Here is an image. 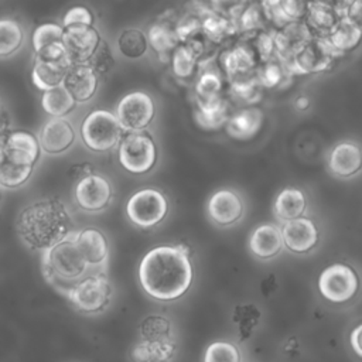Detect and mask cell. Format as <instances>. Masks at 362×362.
Segmentation results:
<instances>
[{"label":"cell","instance_id":"5bb4252c","mask_svg":"<svg viewBox=\"0 0 362 362\" xmlns=\"http://www.w3.org/2000/svg\"><path fill=\"white\" fill-rule=\"evenodd\" d=\"M313 33L304 21H291L274 30V57L280 62H288L311 38Z\"/></svg>","mask_w":362,"mask_h":362},{"label":"cell","instance_id":"277c9868","mask_svg":"<svg viewBox=\"0 0 362 362\" xmlns=\"http://www.w3.org/2000/svg\"><path fill=\"white\" fill-rule=\"evenodd\" d=\"M123 136L124 130L117 117L113 112L106 109L89 112L81 124L82 141L92 151H107L116 147Z\"/></svg>","mask_w":362,"mask_h":362},{"label":"cell","instance_id":"9a60e30c","mask_svg":"<svg viewBox=\"0 0 362 362\" xmlns=\"http://www.w3.org/2000/svg\"><path fill=\"white\" fill-rule=\"evenodd\" d=\"M280 232L283 245L293 253H307L318 243V228L307 216L284 222Z\"/></svg>","mask_w":362,"mask_h":362},{"label":"cell","instance_id":"484cf974","mask_svg":"<svg viewBox=\"0 0 362 362\" xmlns=\"http://www.w3.org/2000/svg\"><path fill=\"white\" fill-rule=\"evenodd\" d=\"M361 34H362L361 24L346 17H341L325 38L328 44L332 47V49L337 51L339 55H342L356 48L361 40Z\"/></svg>","mask_w":362,"mask_h":362},{"label":"cell","instance_id":"c3c4849f","mask_svg":"<svg viewBox=\"0 0 362 362\" xmlns=\"http://www.w3.org/2000/svg\"><path fill=\"white\" fill-rule=\"evenodd\" d=\"M346 18L358 23V24H362V3L359 0H355V1H349L346 10H345V16Z\"/></svg>","mask_w":362,"mask_h":362},{"label":"cell","instance_id":"60d3db41","mask_svg":"<svg viewBox=\"0 0 362 362\" xmlns=\"http://www.w3.org/2000/svg\"><path fill=\"white\" fill-rule=\"evenodd\" d=\"M62 34H64V28L61 24L57 23H42L38 27H35V30L33 31V48L34 52L57 44V42H62Z\"/></svg>","mask_w":362,"mask_h":362},{"label":"cell","instance_id":"83f0119b","mask_svg":"<svg viewBox=\"0 0 362 362\" xmlns=\"http://www.w3.org/2000/svg\"><path fill=\"white\" fill-rule=\"evenodd\" d=\"M339 17L337 16L332 3H307V16L304 23L315 37H327Z\"/></svg>","mask_w":362,"mask_h":362},{"label":"cell","instance_id":"7c38bea8","mask_svg":"<svg viewBox=\"0 0 362 362\" xmlns=\"http://www.w3.org/2000/svg\"><path fill=\"white\" fill-rule=\"evenodd\" d=\"M74 195L79 208L88 212H95L110 204L113 189L106 177L93 173L75 184Z\"/></svg>","mask_w":362,"mask_h":362},{"label":"cell","instance_id":"30bf717a","mask_svg":"<svg viewBox=\"0 0 362 362\" xmlns=\"http://www.w3.org/2000/svg\"><path fill=\"white\" fill-rule=\"evenodd\" d=\"M115 116L127 133L144 130L156 116L154 99L144 90H132L119 100Z\"/></svg>","mask_w":362,"mask_h":362},{"label":"cell","instance_id":"ab89813d","mask_svg":"<svg viewBox=\"0 0 362 362\" xmlns=\"http://www.w3.org/2000/svg\"><path fill=\"white\" fill-rule=\"evenodd\" d=\"M90 69L96 74L98 78L106 76L115 66V57L112 52V48L106 40H100L96 49L93 51L92 57L86 62Z\"/></svg>","mask_w":362,"mask_h":362},{"label":"cell","instance_id":"816d5d0a","mask_svg":"<svg viewBox=\"0 0 362 362\" xmlns=\"http://www.w3.org/2000/svg\"><path fill=\"white\" fill-rule=\"evenodd\" d=\"M0 198H1V187H0Z\"/></svg>","mask_w":362,"mask_h":362},{"label":"cell","instance_id":"9c48e42d","mask_svg":"<svg viewBox=\"0 0 362 362\" xmlns=\"http://www.w3.org/2000/svg\"><path fill=\"white\" fill-rule=\"evenodd\" d=\"M359 288V277L354 267L345 263H332L318 276L321 296L335 304H342L355 297Z\"/></svg>","mask_w":362,"mask_h":362},{"label":"cell","instance_id":"f6af8a7d","mask_svg":"<svg viewBox=\"0 0 362 362\" xmlns=\"http://www.w3.org/2000/svg\"><path fill=\"white\" fill-rule=\"evenodd\" d=\"M61 25H62V28L92 27L93 25V14L85 6H74L65 11Z\"/></svg>","mask_w":362,"mask_h":362},{"label":"cell","instance_id":"e575fe53","mask_svg":"<svg viewBox=\"0 0 362 362\" xmlns=\"http://www.w3.org/2000/svg\"><path fill=\"white\" fill-rule=\"evenodd\" d=\"M238 33L242 35L253 34L269 27L260 3H246L235 20Z\"/></svg>","mask_w":362,"mask_h":362},{"label":"cell","instance_id":"e0dca14e","mask_svg":"<svg viewBox=\"0 0 362 362\" xmlns=\"http://www.w3.org/2000/svg\"><path fill=\"white\" fill-rule=\"evenodd\" d=\"M76 133L69 120L65 117H51L41 127L38 143L48 154H59L68 150L75 141Z\"/></svg>","mask_w":362,"mask_h":362},{"label":"cell","instance_id":"f35d334b","mask_svg":"<svg viewBox=\"0 0 362 362\" xmlns=\"http://www.w3.org/2000/svg\"><path fill=\"white\" fill-rule=\"evenodd\" d=\"M24 40L21 25L13 18H0V57L16 52Z\"/></svg>","mask_w":362,"mask_h":362},{"label":"cell","instance_id":"52a82bcc","mask_svg":"<svg viewBox=\"0 0 362 362\" xmlns=\"http://www.w3.org/2000/svg\"><path fill=\"white\" fill-rule=\"evenodd\" d=\"M126 214L134 225L153 228L167 216L168 199L157 188H141L127 199Z\"/></svg>","mask_w":362,"mask_h":362},{"label":"cell","instance_id":"2e32d148","mask_svg":"<svg viewBox=\"0 0 362 362\" xmlns=\"http://www.w3.org/2000/svg\"><path fill=\"white\" fill-rule=\"evenodd\" d=\"M206 212L212 222L219 226H229L238 222L243 214V202L238 192L222 188L215 191L206 204Z\"/></svg>","mask_w":362,"mask_h":362},{"label":"cell","instance_id":"ffe728a7","mask_svg":"<svg viewBox=\"0 0 362 362\" xmlns=\"http://www.w3.org/2000/svg\"><path fill=\"white\" fill-rule=\"evenodd\" d=\"M263 120L264 115L262 109L246 106L232 112L223 127L229 137L235 140H249L260 132Z\"/></svg>","mask_w":362,"mask_h":362},{"label":"cell","instance_id":"1f68e13d","mask_svg":"<svg viewBox=\"0 0 362 362\" xmlns=\"http://www.w3.org/2000/svg\"><path fill=\"white\" fill-rule=\"evenodd\" d=\"M41 106L52 117H64L69 112H72L76 106L75 99L69 95V92L62 86H55L52 89L44 90L41 95Z\"/></svg>","mask_w":362,"mask_h":362},{"label":"cell","instance_id":"8d00e7d4","mask_svg":"<svg viewBox=\"0 0 362 362\" xmlns=\"http://www.w3.org/2000/svg\"><path fill=\"white\" fill-rule=\"evenodd\" d=\"M230 106L228 99L221 102L219 105L209 107V109H197L194 113L195 122L204 129V130H218L225 126L230 116Z\"/></svg>","mask_w":362,"mask_h":362},{"label":"cell","instance_id":"cb8c5ba5","mask_svg":"<svg viewBox=\"0 0 362 362\" xmlns=\"http://www.w3.org/2000/svg\"><path fill=\"white\" fill-rule=\"evenodd\" d=\"M283 247L280 228L274 223H262L249 238V249L259 259H272Z\"/></svg>","mask_w":362,"mask_h":362},{"label":"cell","instance_id":"4316f807","mask_svg":"<svg viewBox=\"0 0 362 362\" xmlns=\"http://www.w3.org/2000/svg\"><path fill=\"white\" fill-rule=\"evenodd\" d=\"M273 209L277 218L284 222L297 219L303 216L307 209L305 194L296 187L283 188L274 199Z\"/></svg>","mask_w":362,"mask_h":362},{"label":"cell","instance_id":"ac0fdd59","mask_svg":"<svg viewBox=\"0 0 362 362\" xmlns=\"http://www.w3.org/2000/svg\"><path fill=\"white\" fill-rule=\"evenodd\" d=\"M40 143L37 136L27 130H10L4 140V150L3 157L25 164L33 165L37 163L40 157Z\"/></svg>","mask_w":362,"mask_h":362},{"label":"cell","instance_id":"4fadbf2b","mask_svg":"<svg viewBox=\"0 0 362 362\" xmlns=\"http://www.w3.org/2000/svg\"><path fill=\"white\" fill-rule=\"evenodd\" d=\"M99 31L92 27L64 28L62 45L71 64H86L100 42Z\"/></svg>","mask_w":362,"mask_h":362},{"label":"cell","instance_id":"d4e9b609","mask_svg":"<svg viewBox=\"0 0 362 362\" xmlns=\"http://www.w3.org/2000/svg\"><path fill=\"white\" fill-rule=\"evenodd\" d=\"M201 33L214 44L239 34L236 23L215 8H204L201 11Z\"/></svg>","mask_w":362,"mask_h":362},{"label":"cell","instance_id":"44dd1931","mask_svg":"<svg viewBox=\"0 0 362 362\" xmlns=\"http://www.w3.org/2000/svg\"><path fill=\"white\" fill-rule=\"evenodd\" d=\"M74 240L89 267H98L107 259L109 243L105 233L96 228H83L74 235Z\"/></svg>","mask_w":362,"mask_h":362},{"label":"cell","instance_id":"7dc6e473","mask_svg":"<svg viewBox=\"0 0 362 362\" xmlns=\"http://www.w3.org/2000/svg\"><path fill=\"white\" fill-rule=\"evenodd\" d=\"M95 173V165L92 163H88V161H83V163H78V164H74L71 165V168L68 170V175L71 180L74 181H81L83 180L85 177Z\"/></svg>","mask_w":362,"mask_h":362},{"label":"cell","instance_id":"6da1fadb","mask_svg":"<svg viewBox=\"0 0 362 362\" xmlns=\"http://www.w3.org/2000/svg\"><path fill=\"white\" fill-rule=\"evenodd\" d=\"M194 280L191 250L184 245H160L140 260L139 281L143 290L160 301H173L184 296Z\"/></svg>","mask_w":362,"mask_h":362},{"label":"cell","instance_id":"5b68a950","mask_svg":"<svg viewBox=\"0 0 362 362\" xmlns=\"http://www.w3.org/2000/svg\"><path fill=\"white\" fill-rule=\"evenodd\" d=\"M157 144L146 130L126 133L117 144L120 165L132 174H146L157 163Z\"/></svg>","mask_w":362,"mask_h":362},{"label":"cell","instance_id":"f1b7e54d","mask_svg":"<svg viewBox=\"0 0 362 362\" xmlns=\"http://www.w3.org/2000/svg\"><path fill=\"white\" fill-rule=\"evenodd\" d=\"M174 23L161 18L151 23L146 33L148 47H151L160 57H168V59L170 54L180 44L174 33Z\"/></svg>","mask_w":362,"mask_h":362},{"label":"cell","instance_id":"3957f363","mask_svg":"<svg viewBox=\"0 0 362 362\" xmlns=\"http://www.w3.org/2000/svg\"><path fill=\"white\" fill-rule=\"evenodd\" d=\"M71 232L64 240L54 245L42 255V272L45 279L59 291H66L86 276L89 266L82 257Z\"/></svg>","mask_w":362,"mask_h":362},{"label":"cell","instance_id":"bcb514c9","mask_svg":"<svg viewBox=\"0 0 362 362\" xmlns=\"http://www.w3.org/2000/svg\"><path fill=\"white\" fill-rule=\"evenodd\" d=\"M281 11L288 23L291 21H304L307 16V3L304 1H293V0H283L279 1Z\"/></svg>","mask_w":362,"mask_h":362},{"label":"cell","instance_id":"7a4b0ae2","mask_svg":"<svg viewBox=\"0 0 362 362\" xmlns=\"http://www.w3.org/2000/svg\"><path fill=\"white\" fill-rule=\"evenodd\" d=\"M16 228L28 247L45 252L72 232V219L61 199L42 198L20 211Z\"/></svg>","mask_w":362,"mask_h":362},{"label":"cell","instance_id":"f907efd6","mask_svg":"<svg viewBox=\"0 0 362 362\" xmlns=\"http://www.w3.org/2000/svg\"><path fill=\"white\" fill-rule=\"evenodd\" d=\"M308 105H310V100L307 96H298L294 102V106L297 110H305L308 107Z\"/></svg>","mask_w":362,"mask_h":362},{"label":"cell","instance_id":"ee69618b","mask_svg":"<svg viewBox=\"0 0 362 362\" xmlns=\"http://www.w3.org/2000/svg\"><path fill=\"white\" fill-rule=\"evenodd\" d=\"M204 362H240V352L230 342L216 341L206 348Z\"/></svg>","mask_w":362,"mask_h":362},{"label":"cell","instance_id":"d6986e66","mask_svg":"<svg viewBox=\"0 0 362 362\" xmlns=\"http://www.w3.org/2000/svg\"><path fill=\"white\" fill-rule=\"evenodd\" d=\"M62 86L75 102H86L93 98L99 86V78L88 64H74L65 74Z\"/></svg>","mask_w":362,"mask_h":362},{"label":"cell","instance_id":"836d02e7","mask_svg":"<svg viewBox=\"0 0 362 362\" xmlns=\"http://www.w3.org/2000/svg\"><path fill=\"white\" fill-rule=\"evenodd\" d=\"M116 44H117L120 54L129 59H139L148 49L146 33L140 28L123 30L119 34Z\"/></svg>","mask_w":362,"mask_h":362},{"label":"cell","instance_id":"74e56055","mask_svg":"<svg viewBox=\"0 0 362 362\" xmlns=\"http://www.w3.org/2000/svg\"><path fill=\"white\" fill-rule=\"evenodd\" d=\"M256 76L263 89H273L281 86L286 79H291L284 65L274 57L266 62H262L256 69Z\"/></svg>","mask_w":362,"mask_h":362},{"label":"cell","instance_id":"d590c367","mask_svg":"<svg viewBox=\"0 0 362 362\" xmlns=\"http://www.w3.org/2000/svg\"><path fill=\"white\" fill-rule=\"evenodd\" d=\"M34 167L11 161L6 157L0 158V187L17 188L23 185L33 174Z\"/></svg>","mask_w":362,"mask_h":362},{"label":"cell","instance_id":"8992f818","mask_svg":"<svg viewBox=\"0 0 362 362\" xmlns=\"http://www.w3.org/2000/svg\"><path fill=\"white\" fill-rule=\"evenodd\" d=\"M341 57L324 37H313L288 62H281L290 76L318 74L329 69Z\"/></svg>","mask_w":362,"mask_h":362},{"label":"cell","instance_id":"8fae6325","mask_svg":"<svg viewBox=\"0 0 362 362\" xmlns=\"http://www.w3.org/2000/svg\"><path fill=\"white\" fill-rule=\"evenodd\" d=\"M216 66L225 82H230L256 74L259 61L246 40L240 37L239 41L218 54Z\"/></svg>","mask_w":362,"mask_h":362},{"label":"cell","instance_id":"7bdbcfd3","mask_svg":"<svg viewBox=\"0 0 362 362\" xmlns=\"http://www.w3.org/2000/svg\"><path fill=\"white\" fill-rule=\"evenodd\" d=\"M140 332L144 341H157L170 338L171 324L168 320L160 315H150L143 320L140 325Z\"/></svg>","mask_w":362,"mask_h":362},{"label":"cell","instance_id":"d6a6232c","mask_svg":"<svg viewBox=\"0 0 362 362\" xmlns=\"http://www.w3.org/2000/svg\"><path fill=\"white\" fill-rule=\"evenodd\" d=\"M168 61L173 74L180 79L195 78L201 66L198 58L185 44H178L170 54Z\"/></svg>","mask_w":362,"mask_h":362},{"label":"cell","instance_id":"681fc988","mask_svg":"<svg viewBox=\"0 0 362 362\" xmlns=\"http://www.w3.org/2000/svg\"><path fill=\"white\" fill-rule=\"evenodd\" d=\"M361 331H362V327L358 325L351 334V345H352V348H354V351L356 352L358 356L362 355V351H361Z\"/></svg>","mask_w":362,"mask_h":362},{"label":"cell","instance_id":"603a6c76","mask_svg":"<svg viewBox=\"0 0 362 362\" xmlns=\"http://www.w3.org/2000/svg\"><path fill=\"white\" fill-rule=\"evenodd\" d=\"M362 165L361 147L354 141H341L332 147L328 156V167L338 177H352Z\"/></svg>","mask_w":362,"mask_h":362},{"label":"cell","instance_id":"4dcf8cb0","mask_svg":"<svg viewBox=\"0 0 362 362\" xmlns=\"http://www.w3.org/2000/svg\"><path fill=\"white\" fill-rule=\"evenodd\" d=\"M175 345L171 338L157 341H141L133 348V359L136 362H171Z\"/></svg>","mask_w":362,"mask_h":362},{"label":"cell","instance_id":"b9f144b4","mask_svg":"<svg viewBox=\"0 0 362 362\" xmlns=\"http://www.w3.org/2000/svg\"><path fill=\"white\" fill-rule=\"evenodd\" d=\"M174 33L180 44L198 35L201 33V14L198 11H187L174 23Z\"/></svg>","mask_w":362,"mask_h":362},{"label":"cell","instance_id":"f546056e","mask_svg":"<svg viewBox=\"0 0 362 362\" xmlns=\"http://www.w3.org/2000/svg\"><path fill=\"white\" fill-rule=\"evenodd\" d=\"M225 79L218 66H206L198 71L194 83L195 100H211L223 96Z\"/></svg>","mask_w":362,"mask_h":362},{"label":"cell","instance_id":"ba28073f","mask_svg":"<svg viewBox=\"0 0 362 362\" xmlns=\"http://www.w3.org/2000/svg\"><path fill=\"white\" fill-rule=\"evenodd\" d=\"M74 307L82 313L102 311L110 301L112 287L102 273L86 274L65 294Z\"/></svg>","mask_w":362,"mask_h":362},{"label":"cell","instance_id":"7402d4cb","mask_svg":"<svg viewBox=\"0 0 362 362\" xmlns=\"http://www.w3.org/2000/svg\"><path fill=\"white\" fill-rule=\"evenodd\" d=\"M68 58L64 59H44L34 57V64L31 69V79L37 89L48 90L55 86L62 85L66 71L71 66Z\"/></svg>","mask_w":362,"mask_h":362}]
</instances>
